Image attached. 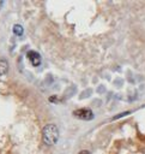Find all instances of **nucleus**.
I'll list each match as a JSON object with an SVG mask.
<instances>
[{"instance_id":"nucleus-2","label":"nucleus","mask_w":145,"mask_h":154,"mask_svg":"<svg viewBox=\"0 0 145 154\" xmlns=\"http://www.w3.org/2000/svg\"><path fill=\"white\" fill-rule=\"evenodd\" d=\"M73 116L81 120H91L93 118V112L90 108H79L73 112Z\"/></svg>"},{"instance_id":"nucleus-3","label":"nucleus","mask_w":145,"mask_h":154,"mask_svg":"<svg viewBox=\"0 0 145 154\" xmlns=\"http://www.w3.org/2000/svg\"><path fill=\"white\" fill-rule=\"evenodd\" d=\"M26 57H28L29 61H30L34 66H38V65L41 64V55H40L37 52H35V51H29L28 54H26Z\"/></svg>"},{"instance_id":"nucleus-1","label":"nucleus","mask_w":145,"mask_h":154,"mask_svg":"<svg viewBox=\"0 0 145 154\" xmlns=\"http://www.w3.org/2000/svg\"><path fill=\"white\" fill-rule=\"evenodd\" d=\"M42 138L47 146H53L59 140V129L55 124H47L42 130Z\"/></svg>"},{"instance_id":"nucleus-5","label":"nucleus","mask_w":145,"mask_h":154,"mask_svg":"<svg viewBox=\"0 0 145 154\" xmlns=\"http://www.w3.org/2000/svg\"><path fill=\"white\" fill-rule=\"evenodd\" d=\"M23 28L20 26V25H18V24H16L14 26H13V32L16 34V35H18V36H22L23 35Z\"/></svg>"},{"instance_id":"nucleus-4","label":"nucleus","mask_w":145,"mask_h":154,"mask_svg":"<svg viewBox=\"0 0 145 154\" xmlns=\"http://www.w3.org/2000/svg\"><path fill=\"white\" fill-rule=\"evenodd\" d=\"M7 71H8V63H7V60L0 58V76L5 75Z\"/></svg>"},{"instance_id":"nucleus-6","label":"nucleus","mask_w":145,"mask_h":154,"mask_svg":"<svg viewBox=\"0 0 145 154\" xmlns=\"http://www.w3.org/2000/svg\"><path fill=\"white\" fill-rule=\"evenodd\" d=\"M78 154H90V152H89V150H81V152H79Z\"/></svg>"}]
</instances>
